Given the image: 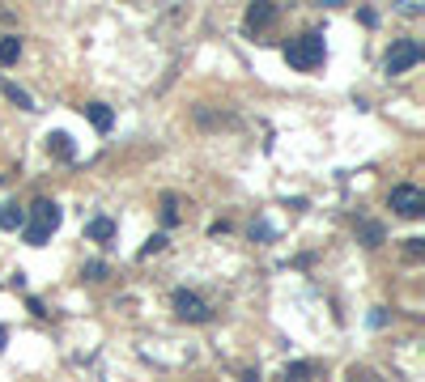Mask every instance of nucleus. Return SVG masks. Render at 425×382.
Wrapping results in <instances>:
<instances>
[{
  "label": "nucleus",
  "mask_w": 425,
  "mask_h": 382,
  "mask_svg": "<svg viewBox=\"0 0 425 382\" xmlns=\"http://www.w3.org/2000/svg\"><path fill=\"white\" fill-rule=\"evenodd\" d=\"M162 247H166V234H153V238H149V242L140 247V259H149V255H158Z\"/></svg>",
  "instance_id": "obj_16"
},
{
  "label": "nucleus",
  "mask_w": 425,
  "mask_h": 382,
  "mask_svg": "<svg viewBox=\"0 0 425 382\" xmlns=\"http://www.w3.org/2000/svg\"><path fill=\"white\" fill-rule=\"evenodd\" d=\"M85 119H89L98 132H111V123H115V111H111L106 102H89V106H85Z\"/></svg>",
  "instance_id": "obj_8"
},
{
  "label": "nucleus",
  "mask_w": 425,
  "mask_h": 382,
  "mask_svg": "<svg viewBox=\"0 0 425 382\" xmlns=\"http://www.w3.org/2000/svg\"><path fill=\"white\" fill-rule=\"evenodd\" d=\"M102 272H106V268L94 259V264H85V272H81V276H85V281H102Z\"/></svg>",
  "instance_id": "obj_17"
},
{
  "label": "nucleus",
  "mask_w": 425,
  "mask_h": 382,
  "mask_svg": "<svg viewBox=\"0 0 425 382\" xmlns=\"http://www.w3.org/2000/svg\"><path fill=\"white\" fill-rule=\"evenodd\" d=\"M17 55H21V38H17V34H4V38H0V64H17Z\"/></svg>",
  "instance_id": "obj_13"
},
{
  "label": "nucleus",
  "mask_w": 425,
  "mask_h": 382,
  "mask_svg": "<svg viewBox=\"0 0 425 382\" xmlns=\"http://www.w3.org/2000/svg\"><path fill=\"white\" fill-rule=\"evenodd\" d=\"M170 306H175V315H179L183 323H209V319H213V306H209L200 293H192V289H175Z\"/></svg>",
  "instance_id": "obj_3"
},
{
  "label": "nucleus",
  "mask_w": 425,
  "mask_h": 382,
  "mask_svg": "<svg viewBox=\"0 0 425 382\" xmlns=\"http://www.w3.org/2000/svg\"><path fill=\"white\" fill-rule=\"evenodd\" d=\"M358 234H362L366 247H383V225H379V221H366V217H362V221H358Z\"/></svg>",
  "instance_id": "obj_11"
},
{
  "label": "nucleus",
  "mask_w": 425,
  "mask_h": 382,
  "mask_svg": "<svg viewBox=\"0 0 425 382\" xmlns=\"http://www.w3.org/2000/svg\"><path fill=\"white\" fill-rule=\"evenodd\" d=\"M243 21H247V30H251V34H260V30H268V26L277 21V4H251Z\"/></svg>",
  "instance_id": "obj_6"
},
{
  "label": "nucleus",
  "mask_w": 425,
  "mask_h": 382,
  "mask_svg": "<svg viewBox=\"0 0 425 382\" xmlns=\"http://www.w3.org/2000/svg\"><path fill=\"white\" fill-rule=\"evenodd\" d=\"M243 382H260V370H243Z\"/></svg>",
  "instance_id": "obj_19"
},
{
  "label": "nucleus",
  "mask_w": 425,
  "mask_h": 382,
  "mask_svg": "<svg viewBox=\"0 0 425 382\" xmlns=\"http://www.w3.org/2000/svg\"><path fill=\"white\" fill-rule=\"evenodd\" d=\"M4 94H9V98H13L17 106H26V111H34V102H30V94H26V89H17V85H4Z\"/></svg>",
  "instance_id": "obj_15"
},
{
  "label": "nucleus",
  "mask_w": 425,
  "mask_h": 382,
  "mask_svg": "<svg viewBox=\"0 0 425 382\" xmlns=\"http://www.w3.org/2000/svg\"><path fill=\"white\" fill-rule=\"evenodd\" d=\"M162 221H166V225H179V200H175V196H162Z\"/></svg>",
  "instance_id": "obj_14"
},
{
  "label": "nucleus",
  "mask_w": 425,
  "mask_h": 382,
  "mask_svg": "<svg viewBox=\"0 0 425 382\" xmlns=\"http://www.w3.org/2000/svg\"><path fill=\"white\" fill-rule=\"evenodd\" d=\"M417 60H421V43H417V38H400V43H392V51H387L383 68H387L392 77H400V72H409Z\"/></svg>",
  "instance_id": "obj_4"
},
{
  "label": "nucleus",
  "mask_w": 425,
  "mask_h": 382,
  "mask_svg": "<svg viewBox=\"0 0 425 382\" xmlns=\"http://www.w3.org/2000/svg\"><path fill=\"white\" fill-rule=\"evenodd\" d=\"M85 234H89L94 242H102V247H111V238H115V221H111V217H94V221L85 225Z\"/></svg>",
  "instance_id": "obj_9"
},
{
  "label": "nucleus",
  "mask_w": 425,
  "mask_h": 382,
  "mask_svg": "<svg viewBox=\"0 0 425 382\" xmlns=\"http://www.w3.org/2000/svg\"><path fill=\"white\" fill-rule=\"evenodd\" d=\"M60 221H64V213H60L55 200H34L30 204V221L21 225V234H26L30 247H47V238L60 230Z\"/></svg>",
  "instance_id": "obj_2"
},
{
  "label": "nucleus",
  "mask_w": 425,
  "mask_h": 382,
  "mask_svg": "<svg viewBox=\"0 0 425 382\" xmlns=\"http://www.w3.org/2000/svg\"><path fill=\"white\" fill-rule=\"evenodd\" d=\"M404 242H409V247H404V251H409V255H413V259H417V255H421V251H425V242H421V238H404Z\"/></svg>",
  "instance_id": "obj_18"
},
{
  "label": "nucleus",
  "mask_w": 425,
  "mask_h": 382,
  "mask_svg": "<svg viewBox=\"0 0 425 382\" xmlns=\"http://www.w3.org/2000/svg\"><path fill=\"white\" fill-rule=\"evenodd\" d=\"M311 374H315V361H294V366L281 370V378H285V382H307Z\"/></svg>",
  "instance_id": "obj_12"
},
{
  "label": "nucleus",
  "mask_w": 425,
  "mask_h": 382,
  "mask_svg": "<svg viewBox=\"0 0 425 382\" xmlns=\"http://www.w3.org/2000/svg\"><path fill=\"white\" fill-rule=\"evenodd\" d=\"M47 153H51V157H60V162H72V157H77L72 136H68V132H51V136H47Z\"/></svg>",
  "instance_id": "obj_7"
},
{
  "label": "nucleus",
  "mask_w": 425,
  "mask_h": 382,
  "mask_svg": "<svg viewBox=\"0 0 425 382\" xmlns=\"http://www.w3.org/2000/svg\"><path fill=\"white\" fill-rule=\"evenodd\" d=\"M392 208L400 213V217H421L425 213V191L417 183H400V187H392Z\"/></svg>",
  "instance_id": "obj_5"
},
{
  "label": "nucleus",
  "mask_w": 425,
  "mask_h": 382,
  "mask_svg": "<svg viewBox=\"0 0 425 382\" xmlns=\"http://www.w3.org/2000/svg\"><path fill=\"white\" fill-rule=\"evenodd\" d=\"M285 60H289V68H298V72H315V68L328 60V43H324V34H319V30H302V34H294V38L285 43Z\"/></svg>",
  "instance_id": "obj_1"
},
{
  "label": "nucleus",
  "mask_w": 425,
  "mask_h": 382,
  "mask_svg": "<svg viewBox=\"0 0 425 382\" xmlns=\"http://www.w3.org/2000/svg\"><path fill=\"white\" fill-rule=\"evenodd\" d=\"M0 349H4V327H0Z\"/></svg>",
  "instance_id": "obj_20"
},
{
  "label": "nucleus",
  "mask_w": 425,
  "mask_h": 382,
  "mask_svg": "<svg viewBox=\"0 0 425 382\" xmlns=\"http://www.w3.org/2000/svg\"><path fill=\"white\" fill-rule=\"evenodd\" d=\"M21 225H26V208L13 204V200L0 204V230H21Z\"/></svg>",
  "instance_id": "obj_10"
}]
</instances>
